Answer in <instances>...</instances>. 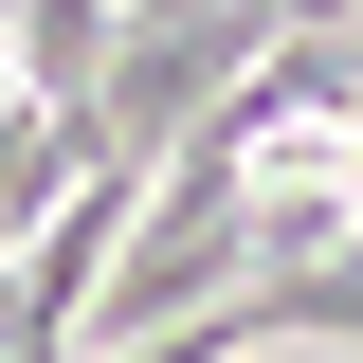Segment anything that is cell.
Here are the masks:
<instances>
[{
	"label": "cell",
	"mask_w": 363,
	"mask_h": 363,
	"mask_svg": "<svg viewBox=\"0 0 363 363\" xmlns=\"http://www.w3.org/2000/svg\"><path fill=\"white\" fill-rule=\"evenodd\" d=\"M291 37V0H128V37H109V91H91V164H164L200 109L255 91V55Z\"/></svg>",
	"instance_id": "obj_1"
}]
</instances>
